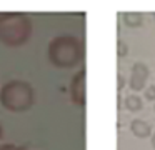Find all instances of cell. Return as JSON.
<instances>
[{
  "instance_id": "cell-1",
  "label": "cell",
  "mask_w": 155,
  "mask_h": 150,
  "mask_svg": "<svg viewBox=\"0 0 155 150\" xmlns=\"http://www.w3.org/2000/svg\"><path fill=\"white\" fill-rule=\"evenodd\" d=\"M34 32L32 18L20 12H0V43L10 48L22 47Z\"/></svg>"
},
{
  "instance_id": "cell-2",
  "label": "cell",
  "mask_w": 155,
  "mask_h": 150,
  "mask_svg": "<svg viewBox=\"0 0 155 150\" xmlns=\"http://www.w3.org/2000/svg\"><path fill=\"white\" fill-rule=\"evenodd\" d=\"M47 57L57 68H74L84 58V45L75 35H57L48 43Z\"/></svg>"
},
{
  "instance_id": "cell-3",
  "label": "cell",
  "mask_w": 155,
  "mask_h": 150,
  "mask_svg": "<svg viewBox=\"0 0 155 150\" xmlns=\"http://www.w3.org/2000/svg\"><path fill=\"white\" fill-rule=\"evenodd\" d=\"M35 90L25 80H10L0 88V103L5 110L14 113L27 112L35 103Z\"/></svg>"
},
{
  "instance_id": "cell-4",
  "label": "cell",
  "mask_w": 155,
  "mask_h": 150,
  "mask_svg": "<svg viewBox=\"0 0 155 150\" xmlns=\"http://www.w3.org/2000/svg\"><path fill=\"white\" fill-rule=\"evenodd\" d=\"M85 75H87V70L80 68L78 72H75V75L70 80V100L74 105L77 107H85L87 103V90H85Z\"/></svg>"
},
{
  "instance_id": "cell-5",
  "label": "cell",
  "mask_w": 155,
  "mask_h": 150,
  "mask_svg": "<svg viewBox=\"0 0 155 150\" xmlns=\"http://www.w3.org/2000/svg\"><path fill=\"white\" fill-rule=\"evenodd\" d=\"M148 75H150V70H148L147 63L135 62L134 65H132L130 78H128V87H130V90H134L135 93L145 90V88H147Z\"/></svg>"
},
{
  "instance_id": "cell-6",
  "label": "cell",
  "mask_w": 155,
  "mask_h": 150,
  "mask_svg": "<svg viewBox=\"0 0 155 150\" xmlns=\"http://www.w3.org/2000/svg\"><path fill=\"white\" fill-rule=\"evenodd\" d=\"M130 132L138 138H147V137H152V127L145 120L135 118L130 122Z\"/></svg>"
},
{
  "instance_id": "cell-7",
  "label": "cell",
  "mask_w": 155,
  "mask_h": 150,
  "mask_svg": "<svg viewBox=\"0 0 155 150\" xmlns=\"http://www.w3.org/2000/svg\"><path fill=\"white\" fill-rule=\"evenodd\" d=\"M122 20H124V25L130 27V28H137V27L143 25V15L140 12H124Z\"/></svg>"
},
{
  "instance_id": "cell-8",
  "label": "cell",
  "mask_w": 155,
  "mask_h": 150,
  "mask_svg": "<svg viewBox=\"0 0 155 150\" xmlns=\"http://www.w3.org/2000/svg\"><path fill=\"white\" fill-rule=\"evenodd\" d=\"M124 107L128 112H140L143 108V102L137 93H132V95H127L124 98Z\"/></svg>"
},
{
  "instance_id": "cell-9",
  "label": "cell",
  "mask_w": 155,
  "mask_h": 150,
  "mask_svg": "<svg viewBox=\"0 0 155 150\" xmlns=\"http://www.w3.org/2000/svg\"><path fill=\"white\" fill-rule=\"evenodd\" d=\"M117 55L118 57H127L128 55V43H125L124 40L117 42Z\"/></svg>"
},
{
  "instance_id": "cell-10",
  "label": "cell",
  "mask_w": 155,
  "mask_h": 150,
  "mask_svg": "<svg viewBox=\"0 0 155 150\" xmlns=\"http://www.w3.org/2000/svg\"><path fill=\"white\" fill-rule=\"evenodd\" d=\"M145 93V98L150 100V102H155V85H148L147 88L143 90Z\"/></svg>"
},
{
  "instance_id": "cell-11",
  "label": "cell",
  "mask_w": 155,
  "mask_h": 150,
  "mask_svg": "<svg viewBox=\"0 0 155 150\" xmlns=\"http://www.w3.org/2000/svg\"><path fill=\"white\" fill-rule=\"evenodd\" d=\"M124 87H125V77L122 75V73H118L117 75V92L120 93L122 90H124Z\"/></svg>"
},
{
  "instance_id": "cell-12",
  "label": "cell",
  "mask_w": 155,
  "mask_h": 150,
  "mask_svg": "<svg viewBox=\"0 0 155 150\" xmlns=\"http://www.w3.org/2000/svg\"><path fill=\"white\" fill-rule=\"evenodd\" d=\"M0 150H25V148L15 145V143H2V145H0Z\"/></svg>"
},
{
  "instance_id": "cell-13",
  "label": "cell",
  "mask_w": 155,
  "mask_h": 150,
  "mask_svg": "<svg viewBox=\"0 0 155 150\" xmlns=\"http://www.w3.org/2000/svg\"><path fill=\"white\" fill-rule=\"evenodd\" d=\"M150 142H152V147L155 148V133H152V137H150Z\"/></svg>"
},
{
  "instance_id": "cell-14",
  "label": "cell",
  "mask_w": 155,
  "mask_h": 150,
  "mask_svg": "<svg viewBox=\"0 0 155 150\" xmlns=\"http://www.w3.org/2000/svg\"><path fill=\"white\" fill-rule=\"evenodd\" d=\"M2 135H4V127H2V123H0V138H2Z\"/></svg>"
},
{
  "instance_id": "cell-15",
  "label": "cell",
  "mask_w": 155,
  "mask_h": 150,
  "mask_svg": "<svg viewBox=\"0 0 155 150\" xmlns=\"http://www.w3.org/2000/svg\"><path fill=\"white\" fill-rule=\"evenodd\" d=\"M153 18H155V13H153Z\"/></svg>"
},
{
  "instance_id": "cell-16",
  "label": "cell",
  "mask_w": 155,
  "mask_h": 150,
  "mask_svg": "<svg viewBox=\"0 0 155 150\" xmlns=\"http://www.w3.org/2000/svg\"><path fill=\"white\" fill-rule=\"evenodd\" d=\"M153 110H155V105H153Z\"/></svg>"
}]
</instances>
